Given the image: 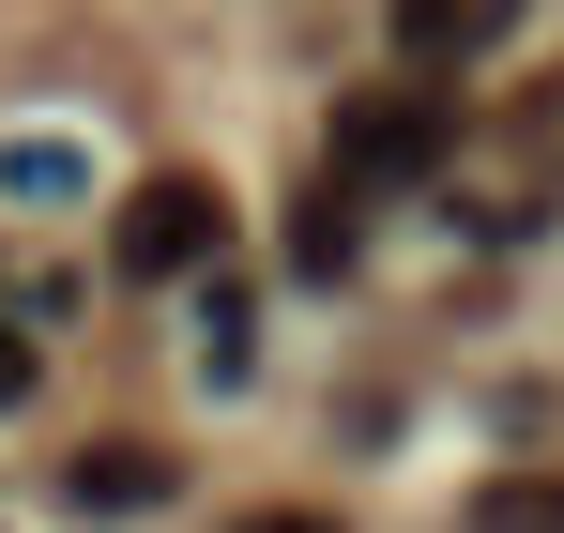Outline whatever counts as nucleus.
<instances>
[{
  "mask_svg": "<svg viewBox=\"0 0 564 533\" xmlns=\"http://www.w3.org/2000/svg\"><path fill=\"white\" fill-rule=\"evenodd\" d=\"M458 153V107H443V77H381L336 107V183L351 198H397V183H427Z\"/></svg>",
  "mask_w": 564,
  "mask_h": 533,
  "instance_id": "obj_1",
  "label": "nucleus"
},
{
  "mask_svg": "<svg viewBox=\"0 0 564 533\" xmlns=\"http://www.w3.org/2000/svg\"><path fill=\"white\" fill-rule=\"evenodd\" d=\"M214 244H229V183H198V168H153L122 198V229H107V260L138 274V290H198Z\"/></svg>",
  "mask_w": 564,
  "mask_h": 533,
  "instance_id": "obj_2",
  "label": "nucleus"
},
{
  "mask_svg": "<svg viewBox=\"0 0 564 533\" xmlns=\"http://www.w3.org/2000/svg\"><path fill=\"white\" fill-rule=\"evenodd\" d=\"M503 31H519V0H397V77H458Z\"/></svg>",
  "mask_w": 564,
  "mask_h": 533,
  "instance_id": "obj_3",
  "label": "nucleus"
},
{
  "mask_svg": "<svg viewBox=\"0 0 564 533\" xmlns=\"http://www.w3.org/2000/svg\"><path fill=\"white\" fill-rule=\"evenodd\" d=\"M62 488H77L93 519H138V503H169V457H138V443H93L77 472H62Z\"/></svg>",
  "mask_w": 564,
  "mask_h": 533,
  "instance_id": "obj_4",
  "label": "nucleus"
},
{
  "mask_svg": "<svg viewBox=\"0 0 564 533\" xmlns=\"http://www.w3.org/2000/svg\"><path fill=\"white\" fill-rule=\"evenodd\" d=\"M351 214H367V198H351V183H321V198L290 214V260H305V274H351V260H367V244H351Z\"/></svg>",
  "mask_w": 564,
  "mask_h": 533,
  "instance_id": "obj_5",
  "label": "nucleus"
},
{
  "mask_svg": "<svg viewBox=\"0 0 564 533\" xmlns=\"http://www.w3.org/2000/svg\"><path fill=\"white\" fill-rule=\"evenodd\" d=\"M488 533H564V488H503V503H488Z\"/></svg>",
  "mask_w": 564,
  "mask_h": 533,
  "instance_id": "obj_6",
  "label": "nucleus"
},
{
  "mask_svg": "<svg viewBox=\"0 0 564 533\" xmlns=\"http://www.w3.org/2000/svg\"><path fill=\"white\" fill-rule=\"evenodd\" d=\"M31 396V320H0V412Z\"/></svg>",
  "mask_w": 564,
  "mask_h": 533,
  "instance_id": "obj_7",
  "label": "nucleus"
},
{
  "mask_svg": "<svg viewBox=\"0 0 564 533\" xmlns=\"http://www.w3.org/2000/svg\"><path fill=\"white\" fill-rule=\"evenodd\" d=\"M245 533H336V519H305V503H260V519H245Z\"/></svg>",
  "mask_w": 564,
  "mask_h": 533,
  "instance_id": "obj_8",
  "label": "nucleus"
}]
</instances>
